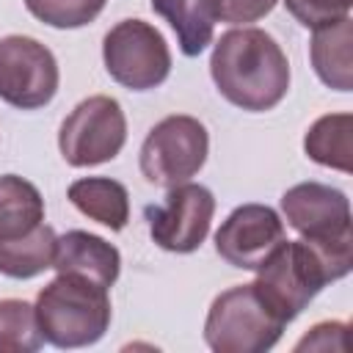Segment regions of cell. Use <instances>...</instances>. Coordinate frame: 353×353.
I'll return each instance as SVG.
<instances>
[{
    "label": "cell",
    "mask_w": 353,
    "mask_h": 353,
    "mask_svg": "<svg viewBox=\"0 0 353 353\" xmlns=\"http://www.w3.org/2000/svg\"><path fill=\"white\" fill-rule=\"evenodd\" d=\"M353 268V237L336 240H281L256 265V292L284 320H295L309 301Z\"/></svg>",
    "instance_id": "obj_1"
},
{
    "label": "cell",
    "mask_w": 353,
    "mask_h": 353,
    "mask_svg": "<svg viewBox=\"0 0 353 353\" xmlns=\"http://www.w3.org/2000/svg\"><path fill=\"white\" fill-rule=\"evenodd\" d=\"M210 74L221 97L248 113L276 108L290 91V61L259 28L226 30L212 47Z\"/></svg>",
    "instance_id": "obj_2"
},
{
    "label": "cell",
    "mask_w": 353,
    "mask_h": 353,
    "mask_svg": "<svg viewBox=\"0 0 353 353\" xmlns=\"http://www.w3.org/2000/svg\"><path fill=\"white\" fill-rule=\"evenodd\" d=\"M36 317L44 342L72 350L99 342L110 325L108 287L74 276L58 273L36 298Z\"/></svg>",
    "instance_id": "obj_3"
},
{
    "label": "cell",
    "mask_w": 353,
    "mask_h": 353,
    "mask_svg": "<svg viewBox=\"0 0 353 353\" xmlns=\"http://www.w3.org/2000/svg\"><path fill=\"white\" fill-rule=\"evenodd\" d=\"M284 325L254 284H237L212 301L204 342L215 353H265L281 339Z\"/></svg>",
    "instance_id": "obj_4"
},
{
    "label": "cell",
    "mask_w": 353,
    "mask_h": 353,
    "mask_svg": "<svg viewBox=\"0 0 353 353\" xmlns=\"http://www.w3.org/2000/svg\"><path fill=\"white\" fill-rule=\"evenodd\" d=\"M102 61L108 74L130 91H152L171 74V52L163 33L143 19H121L105 33Z\"/></svg>",
    "instance_id": "obj_5"
},
{
    "label": "cell",
    "mask_w": 353,
    "mask_h": 353,
    "mask_svg": "<svg viewBox=\"0 0 353 353\" xmlns=\"http://www.w3.org/2000/svg\"><path fill=\"white\" fill-rule=\"evenodd\" d=\"M210 152L207 127L193 116H165L141 146V174L146 182L174 188L201 171Z\"/></svg>",
    "instance_id": "obj_6"
},
{
    "label": "cell",
    "mask_w": 353,
    "mask_h": 353,
    "mask_svg": "<svg viewBox=\"0 0 353 353\" xmlns=\"http://www.w3.org/2000/svg\"><path fill=\"white\" fill-rule=\"evenodd\" d=\"M127 141V119L113 97L94 94L74 105L58 130V149L74 168L113 160Z\"/></svg>",
    "instance_id": "obj_7"
},
{
    "label": "cell",
    "mask_w": 353,
    "mask_h": 353,
    "mask_svg": "<svg viewBox=\"0 0 353 353\" xmlns=\"http://www.w3.org/2000/svg\"><path fill=\"white\" fill-rule=\"evenodd\" d=\"M55 55L30 36L0 39V99L19 110H36L52 102L58 91Z\"/></svg>",
    "instance_id": "obj_8"
},
{
    "label": "cell",
    "mask_w": 353,
    "mask_h": 353,
    "mask_svg": "<svg viewBox=\"0 0 353 353\" xmlns=\"http://www.w3.org/2000/svg\"><path fill=\"white\" fill-rule=\"evenodd\" d=\"M149 221L152 240L171 254H190L196 251L207 234L215 215V196L204 185L182 182L168 188L160 204H149L143 210Z\"/></svg>",
    "instance_id": "obj_9"
},
{
    "label": "cell",
    "mask_w": 353,
    "mask_h": 353,
    "mask_svg": "<svg viewBox=\"0 0 353 353\" xmlns=\"http://www.w3.org/2000/svg\"><path fill=\"white\" fill-rule=\"evenodd\" d=\"M284 240V221L268 204L234 207L215 232V251L223 262L240 270H256V265Z\"/></svg>",
    "instance_id": "obj_10"
},
{
    "label": "cell",
    "mask_w": 353,
    "mask_h": 353,
    "mask_svg": "<svg viewBox=\"0 0 353 353\" xmlns=\"http://www.w3.org/2000/svg\"><path fill=\"white\" fill-rule=\"evenodd\" d=\"M281 212L287 223L306 240H336L353 237L350 201L339 188L323 182L292 185L281 196Z\"/></svg>",
    "instance_id": "obj_11"
},
{
    "label": "cell",
    "mask_w": 353,
    "mask_h": 353,
    "mask_svg": "<svg viewBox=\"0 0 353 353\" xmlns=\"http://www.w3.org/2000/svg\"><path fill=\"white\" fill-rule=\"evenodd\" d=\"M52 268L58 273H74L102 287H113L121 273V254L99 234L69 229L66 234L55 237Z\"/></svg>",
    "instance_id": "obj_12"
},
{
    "label": "cell",
    "mask_w": 353,
    "mask_h": 353,
    "mask_svg": "<svg viewBox=\"0 0 353 353\" xmlns=\"http://www.w3.org/2000/svg\"><path fill=\"white\" fill-rule=\"evenodd\" d=\"M309 58L314 74L334 91L353 88V19L342 17L331 25L314 28Z\"/></svg>",
    "instance_id": "obj_13"
},
{
    "label": "cell",
    "mask_w": 353,
    "mask_h": 353,
    "mask_svg": "<svg viewBox=\"0 0 353 353\" xmlns=\"http://www.w3.org/2000/svg\"><path fill=\"white\" fill-rule=\"evenodd\" d=\"M66 196L85 218L108 226L110 232H121L130 221V193L121 182H116L110 176L74 179L69 185Z\"/></svg>",
    "instance_id": "obj_14"
},
{
    "label": "cell",
    "mask_w": 353,
    "mask_h": 353,
    "mask_svg": "<svg viewBox=\"0 0 353 353\" xmlns=\"http://www.w3.org/2000/svg\"><path fill=\"white\" fill-rule=\"evenodd\" d=\"M152 11L160 14L176 33L179 50L188 58H196L207 50L215 33V17L210 0H149Z\"/></svg>",
    "instance_id": "obj_15"
},
{
    "label": "cell",
    "mask_w": 353,
    "mask_h": 353,
    "mask_svg": "<svg viewBox=\"0 0 353 353\" xmlns=\"http://www.w3.org/2000/svg\"><path fill=\"white\" fill-rule=\"evenodd\" d=\"M44 223L39 188L17 174L0 176V240H17Z\"/></svg>",
    "instance_id": "obj_16"
},
{
    "label": "cell",
    "mask_w": 353,
    "mask_h": 353,
    "mask_svg": "<svg viewBox=\"0 0 353 353\" xmlns=\"http://www.w3.org/2000/svg\"><path fill=\"white\" fill-rule=\"evenodd\" d=\"M55 232L41 223L17 240H0V273L8 279H33L52 268Z\"/></svg>",
    "instance_id": "obj_17"
},
{
    "label": "cell",
    "mask_w": 353,
    "mask_h": 353,
    "mask_svg": "<svg viewBox=\"0 0 353 353\" xmlns=\"http://www.w3.org/2000/svg\"><path fill=\"white\" fill-rule=\"evenodd\" d=\"M350 135H353V116L328 113V116H320L306 130L303 149L309 160L347 174L350 171Z\"/></svg>",
    "instance_id": "obj_18"
},
{
    "label": "cell",
    "mask_w": 353,
    "mask_h": 353,
    "mask_svg": "<svg viewBox=\"0 0 353 353\" xmlns=\"http://www.w3.org/2000/svg\"><path fill=\"white\" fill-rule=\"evenodd\" d=\"M41 345L36 306L19 298L0 301V353H36Z\"/></svg>",
    "instance_id": "obj_19"
},
{
    "label": "cell",
    "mask_w": 353,
    "mask_h": 353,
    "mask_svg": "<svg viewBox=\"0 0 353 353\" xmlns=\"http://www.w3.org/2000/svg\"><path fill=\"white\" fill-rule=\"evenodd\" d=\"M25 8L44 25L66 30L94 22L102 14L105 0H25Z\"/></svg>",
    "instance_id": "obj_20"
},
{
    "label": "cell",
    "mask_w": 353,
    "mask_h": 353,
    "mask_svg": "<svg viewBox=\"0 0 353 353\" xmlns=\"http://www.w3.org/2000/svg\"><path fill=\"white\" fill-rule=\"evenodd\" d=\"M287 11L303 25V28H323L342 17H350L353 0H284Z\"/></svg>",
    "instance_id": "obj_21"
},
{
    "label": "cell",
    "mask_w": 353,
    "mask_h": 353,
    "mask_svg": "<svg viewBox=\"0 0 353 353\" xmlns=\"http://www.w3.org/2000/svg\"><path fill=\"white\" fill-rule=\"evenodd\" d=\"M279 0H210L215 22H229V25H248L262 17H268L276 8Z\"/></svg>",
    "instance_id": "obj_22"
},
{
    "label": "cell",
    "mask_w": 353,
    "mask_h": 353,
    "mask_svg": "<svg viewBox=\"0 0 353 353\" xmlns=\"http://www.w3.org/2000/svg\"><path fill=\"white\" fill-rule=\"evenodd\" d=\"M295 350H347V323H317L309 334L298 339Z\"/></svg>",
    "instance_id": "obj_23"
}]
</instances>
